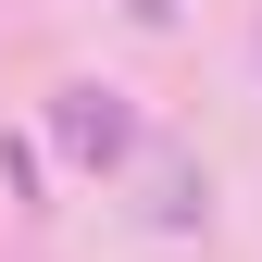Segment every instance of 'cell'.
Returning <instances> with one entry per match:
<instances>
[{
    "label": "cell",
    "instance_id": "cell-1",
    "mask_svg": "<svg viewBox=\"0 0 262 262\" xmlns=\"http://www.w3.org/2000/svg\"><path fill=\"white\" fill-rule=\"evenodd\" d=\"M62 138H75L88 162H125V138H138V113H125V88H75V100H62Z\"/></svg>",
    "mask_w": 262,
    "mask_h": 262
},
{
    "label": "cell",
    "instance_id": "cell-2",
    "mask_svg": "<svg viewBox=\"0 0 262 262\" xmlns=\"http://www.w3.org/2000/svg\"><path fill=\"white\" fill-rule=\"evenodd\" d=\"M125 13H150V25H162V13H175V0H125Z\"/></svg>",
    "mask_w": 262,
    "mask_h": 262
}]
</instances>
